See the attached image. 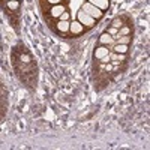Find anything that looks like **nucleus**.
I'll return each instance as SVG.
<instances>
[{
    "label": "nucleus",
    "mask_w": 150,
    "mask_h": 150,
    "mask_svg": "<svg viewBox=\"0 0 150 150\" xmlns=\"http://www.w3.org/2000/svg\"><path fill=\"white\" fill-rule=\"evenodd\" d=\"M81 11L86 12L87 15H90V17L95 18V20H99V18L104 17V12L99 9V8H96L95 5H92L90 2H84L83 6H81Z\"/></svg>",
    "instance_id": "obj_1"
},
{
    "label": "nucleus",
    "mask_w": 150,
    "mask_h": 150,
    "mask_svg": "<svg viewBox=\"0 0 150 150\" xmlns=\"http://www.w3.org/2000/svg\"><path fill=\"white\" fill-rule=\"evenodd\" d=\"M77 21H80L83 26H86V27H93L95 24H96V20L92 18L90 15H87L86 12H83L81 9H80V12L77 14Z\"/></svg>",
    "instance_id": "obj_2"
},
{
    "label": "nucleus",
    "mask_w": 150,
    "mask_h": 150,
    "mask_svg": "<svg viewBox=\"0 0 150 150\" xmlns=\"http://www.w3.org/2000/svg\"><path fill=\"white\" fill-rule=\"evenodd\" d=\"M65 11H66V6L65 5L57 3V5H53L51 6V9H50V15H51L53 18H60V15L63 14Z\"/></svg>",
    "instance_id": "obj_3"
},
{
    "label": "nucleus",
    "mask_w": 150,
    "mask_h": 150,
    "mask_svg": "<svg viewBox=\"0 0 150 150\" xmlns=\"http://www.w3.org/2000/svg\"><path fill=\"white\" fill-rule=\"evenodd\" d=\"M69 32H71L72 35H75V36H77V35H81V33L84 32V26H83L80 21L75 20V21L69 23Z\"/></svg>",
    "instance_id": "obj_4"
},
{
    "label": "nucleus",
    "mask_w": 150,
    "mask_h": 150,
    "mask_svg": "<svg viewBox=\"0 0 150 150\" xmlns=\"http://www.w3.org/2000/svg\"><path fill=\"white\" fill-rule=\"evenodd\" d=\"M107 56H110V51H108V48L105 47V45H99L96 50H95V57L98 59V60H104Z\"/></svg>",
    "instance_id": "obj_5"
},
{
    "label": "nucleus",
    "mask_w": 150,
    "mask_h": 150,
    "mask_svg": "<svg viewBox=\"0 0 150 150\" xmlns=\"http://www.w3.org/2000/svg\"><path fill=\"white\" fill-rule=\"evenodd\" d=\"M99 44H101V45H105V47L110 45V44H114V38L105 32V33H102L101 36H99Z\"/></svg>",
    "instance_id": "obj_6"
},
{
    "label": "nucleus",
    "mask_w": 150,
    "mask_h": 150,
    "mask_svg": "<svg viewBox=\"0 0 150 150\" xmlns=\"http://www.w3.org/2000/svg\"><path fill=\"white\" fill-rule=\"evenodd\" d=\"M87 2H90L92 5H95L96 8H99L101 11H105L110 6V0H87Z\"/></svg>",
    "instance_id": "obj_7"
},
{
    "label": "nucleus",
    "mask_w": 150,
    "mask_h": 150,
    "mask_svg": "<svg viewBox=\"0 0 150 150\" xmlns=\"http://www.w3.org/2000/svg\"><path fill=\"white\" fill-rule=\"evenodd\" d=\"M57 30L60 32V33H66V32H69V21H62V20H59V23H57Z\"/></svg>",
    "instance_id": "obj_8"
},
{
    "label": "nucleus",
    "mask_w": 150,
    "mask_h": 150,
    "mask_svg": "<svg viewBox=\"0 0 150 150\" xmlns=\"http://www.w3.org/2000/svg\"><path fill=\"white\" fill-rule=\"evenodd\" d=\"M128 45L126 44H116V47H114V53L116 54H126L128 53Z\"/></svg>",
    "instance_id": "obj_9"
},
{
    "label": "nucleus",
    "mask_w": 150,
    "mask_h": 150,
    "mask_svg": "<svg viewBox=\"0 0 150 150\" xmlns=\"http://www.w3.org/2000/svg\"><path fill=\"white\" fill-rule=\"evenodd\" d=\"M6 6H8L11 11H17V9L20 8V2H18V0H8Z\"/></svg>",
    "instance_id": "obj_10"
},
{
    "label": "nucleus",
    "mask_w": 150,
    "mask_h": 150,
    "mask_svg": "<svg viewBox=\"0 0 150 150\" xmlns=\"http://www.w3.org/2000/svg\"><path fill=\"white\" fill-rule=\"evenodd\" d=\"M131 42V36L129 35H126V36H119L117 38V44H129Z\"/></svg>",
    "instance_id": "obj_11"
},
{
    "label": "nucleus",
    "mask_w": 150,
    "mask_h": 150,
    "mask_svg": "<svg viewBox=\"0 0 150 150\" xmlns=\"http://www.w3.org/2000/svg\"><path fill=\"white\" fill-rule=\"evenodd\" d=\"M123 26V20L122 18H114L111 21V27H116V29H120Z\"/></svg>",
    "instance_id": "obj_12"
},
{
    "label": "nucleus",
    "mask_w": 150,
    "mask_h": 150,
    "mask_svg": "<svg viewBox=\"0 0 150 150\" xmlns=\"http://www.w3.org/2000/svg\"><path fill=\"white\" fill-rule=\"evenodd\" d=\"M107 33H108V35H111L112 38H114V36L119 33V29H116V27H110V29L107 30Z\"/></svg>",
    "instance_id": "obj_13"
},
{
    "label": "nucleus",
    "mask_w": 150,
    "mask_h": 150,
    "mask_svg": "<svg viewBox=\"0 0 150 150\" xmlns=\"http://www.w3.org/2000/svg\"><path fill=\"white\" fill-rule=\"evenodd\" d=\"M59 20H62V21H68V20H69V14H68V12L65 11L63 14L60 15V18H59Z\"/></svg>",
    "instance_id": "obj_14"
},
{
    "label": "nucleus",
    "mask_w": 150,
    "mask_h": 150,
    "mask_svg": "<svg viewBox=\"0 0 150 150\" xmlns=\"http://www.w3.org/2000/svg\"><path fill=\"white\" fill-rule=\"evenodd\" d=\"M104 65H105V71L107 72H111L112 71V65L110 63V62H108V63H104Z\"/></svg>",
    "instance_id": "obj_15"
},
{
    "label": "nucleus",
    "mask_w": 150,
    "mask_h": 150,
    "mask_svg": "<svg viewBox=\"0 0 150 150\" xmlns=\"http://www.w3.org/2000/svg\"><path fill=\"white\" fill-rule=\"evenodd\" d=\"M48 3H51V5H57V3H60L62 0H47Z\"/></svg>",
    "instance_id": "obj_16"
},
{
    "label": "nucleus",
    "mask_w": 150,
    "mask_h": 150,
    "mask_svg": "<svg viewBox=\"0 0 150 150\" xmlns=\"http://www.w3.org/2000/svg\"><path fill=\"white\" fill-rule=\"evenodd\" d=\"M18 2H20V0H18Z\"/></svg>",
    "instance_id": "obj_17"
}]
</instances>
